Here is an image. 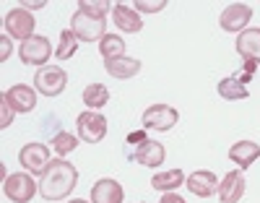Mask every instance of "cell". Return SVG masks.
Listing matches in <instances>:
<instances>
[{"label":"cell","mask_w":260,"mask_h":203,"mask_svg":"<svg viewBox=\"0 0 260 203\" xmlns=\"http://www.w3.org/2000/svg\"><path fill=\"white\" fill-rule=\"evenodd\" d=\"M76 183H78V169L65 159H52L45 175L39 177V193L45 200H60L73 193Z\"/></svg>","instance_id":"obj_1"},{"label":"cell","mask_w":260,"mask_h":203,"mask_svg":"<svg viewBox=\"0 0 260 203\" xmlns=\"http://www.w3.org/2000/svg\"><path fill=\"white\" fill-rule=\"evenodd\" d=\"M71 32L78 37V42H102V37L107 34V18L91 16L86 11H76L71 18Z\"/></svg>","instance_id":"obj_2"},{"label":"cell","mask_w":260,"mask_h":203,"mask_svg":"<svg viewBox=\"0 0 260 203\" xmlns=\"http://www.w3.org/2000/svg\"><path fill=\"white\" fill-rule=\"evenodd\" d=\"M34 86H37L39 94L57 97V94L65 92V86H68V73H65L62 68H57V65H45V68H39V71H37Z\"/></svg>","instance_id":"obj_3"},{"label":"cell","mask_w":260,"mask_h":203,"mask_svg":"<svg viewBox=\"0 0 260 203\" xmlns=\"http://www.w3.org/2000/svg\"><path fill=\"white\" fill-rule=\"evenodd\" d=\"M37 190H39V185L34 183V175H29V172H16V175L6 177V183H3V193L13 203H29L37 195Z\"/></svg>","instance_id":"obj_4"},{"label":"cell","mask_w":260,"mask_h":203,"mask_svg":"<svg viewBox=\"0 0 260 203\" xmlns=\"http://www.w3.org/2000/svg\"><path fill=\"white\" fill-rule=\"evenodd\" d=\"M177 120H180V112L175 107H169V104H151L141 118L146 130H161V133L172 130L177 125Z\"/></svg>","instance_id":"obj_5"},{"label":"cell","mask_w":260,"mask_h":203,"mask_svg":"<svg viewBox=\"0 0 260 203\" xmlns=\"http://www.w3.org/2000/svg\"><path fill=\"white\" fill-rule=\"evenodd\" d=\"M18 164L29 175H45L50 167V149L45 143H26L18 151Z\"/></svg>","instance_id":"obj_6"},{"label":"cell","mask_w":260,"mask_h":203,"mask_svg":"<svg viewBox=\"0 0 260 203\" xmlns=\"http://www.w3.org/2000/svg\"><path fill=\"white\" fill-rule=\"evenodd\" d=\"M18 55H21V63L45 68V63L52 57V44H50V39H47V37H39V34H34L31 39L21 42V50H18Z\"/></svg>","instance_id":"obj_7"},{"label":"cell","mask_w":260,"mask_h":203,"mask_svg":"<svg viewBox=\"0 0 260 203\" xmlns=\"http://www.w3.org/2000/svg\"><path fill=\"white\" fill-rule=\"evenodd\" d=\"M107 135V120L94 109H86L78 115V138L83 143H99Z\"/></svg>","instance_id":"obj_8"},{"label":"cell","mask_w":260,"mask_h":203,"mask_svg":"<svg viewBox=\"0 0 260 203\" xmlns=\"http://www.w3.org/2000/svg\"><path fill=\"white\" fill-rule=\"evenodd\" d=\"M34 24H37V18L26 11V8H13L6 13V32L13 37V39H31L34 37Z\"/></svg>","instance_id":"obj_9"},{"label":"cell","mask_w":260,"mask_h":203,"mask_svg":"<svg viewBox=\"0 0 260 203\" xmlns=\"http://www.w3.org/2000/svg\"><path fill=\"white\" fill-rule=\"evenodd\" d=\"M250 18H252V8L247 3H232L224 8L221 18H219V24L224 32H237V34H242L250 24Z\"/></svg>","instance_id":"obj_10"},{"label":"cell","mask_w":260,"mask_h":203,"mask_svg":"<svg viewBox=\"0 0 260 203\" xmlns=\"http://www.w3.org/2000/svg\"><path fill=\"white\" fill-rule=\"evenodd\" d=\"M3 99L13 107V112H31L37 107V89L26 83H16L3 94Z\"/></svg>","instance_id":"obj_11"},{"label":"cell","mask_w":260,"mask_h":203,"mask_svg":"<svg viewBox=\"0 0 260 203\" xmlns=\"http://www.w3.org/2000/svg\"><path fill=\"white\" fill-rule=\"evenodd\" d=\"M245 175L242 169H232L221 183H219V200L221 203H240V198L245 195Z\"/></svg>","instance_id":"obj_12"},{"label":"cell","mask_w":260,"mask_h":203,"mask_svg":"<svg viewBox=\"0 0 260 203\" xmlns=\"http://www.w3.org/2000/svg\"><path fill=\"white\" fill-rule=\"evenodd\" d=\"M185 185H187V190H190L192 195H198V198H211L216 190H219V180H216V175L208 172V169H198V172L187 175Z\"/></svg>","instance_id":"obj_13"},{"label":"cell","mask_w":260,"mask_h":203,"mask_svg":"<svg viewBox=\"0 0 260 203\" xmlns=\"http://www.w3.org/2000/svg\"><path fill=\"white\" fill-rule=\"evenodd\" d=\"M91 203H122V185L112 177H102L91 185Z\"/></svg>","instance_id":"obj_14"},{"label":"cell","mask_w":260,"mask_h":203,"mask_svg":"<svg viewBox=\"0 0 260 203\" xmlns=\"http://www.w3.org/2000/svg\"><path fill=\"white\" fill-rule=\"evenodd\" d=\"M237 52L245 63H260V29H245L237 39Z\"/></svg>","instance_id":"obj_15"},{"label":"cell","mask_w":260,"mask_h":203,"mask_svg":"<svg viewBox=\"0 0 260 203\" xmlns=\"http://www.w3.org/2000/svg\"><path fill=\"white\" fill-rule=\"evenodd\" d=\"M104 68H107V73H110L112 78L127 81V78H133L141 71V60L122 55V57H115V60H104Z\"/></svg>","instance_id":"obj_16"},{"label":"cell","mask_w":260,"mask_h":203,"mask_svg":"<svg viewBox=\"0 0 260 203\" xmlns=\"http://www.w3.org/2000/svg\"><path fill=\"white\" fill-rule=\"evenodd\" d=\"M115 24H117V29H122L127 34H136V32L143 29V18L138 16L136 8H130L125 3H117L115 6Z\"/></svg>","instance_id":"obj_17"},{"label":"cell","mask_w":260,"mask_h":203,"mask_svg":"<svg viewBox=\"0 0 260 203\" xmlns=\"http://www.w3.org/2000/svg\"><path fill=\"white\" fill-rule=\"evenodd\" d=\"M260 156V146L252 143V141H237L232 149H229V159L234 164H240V169H247L255 159Z\"/></svg>","instance_id":"obj_18"},{"label":"cell","mask_w":260,"mask_h":203,"mask_svg":"<svg viewBox=\"0 0 260 203\" xmlns=\"http://www.w3.org/2000/svg\"><path fill=\"white\" fill-rule=\"evenodd\" d=\"M164 156H167V151L159 141H146L143 146L136 149V162L143 167H159L164 162Z\"/></svg>","instance_id":"obj_19"},{"label":"cell","mask_w":260,"mask_h":203,"mask_svg":"<svg viewBox=\"0 0 260 203\" xmlns=\"http://www.w3.org/2000/svg\"><path fill=\"white\" fill-rule=\"evenodd\" d=\"M185 172L182 169H169V172H159L151 177V188L161 190V193H175L180 185H185Z\"/></svg>","instance_id":"obj_20"},{"label":"cell","mask_w":260,"mask_h":203,"mask_svg":"<svg viewBox=\"0 0 260 203\" xmlns=\"http://www.w3.org/2000/svg\"><path fill=\"white\" fill-rule=\"evenodd\" d=\"M247 86L237 78V76H229L224 81H219V97L226 99V102H240V99H247Z\"/></svg>","instance_id":"obj_21"},{"label":"cell","mask_w":260,"mask_h":203,"mask_svg":"<svg viewBox=\"0 0 260 203\" xmlns=\"http://www.w3.org/2000/svg\"><path fill=\"white\" fill-rule=\"evenodd\" d=\"M107 102H110V89H107L104 83H89V86L83 89V104L89 107V109L96 112Z\"/></svg>","instance_id":"obj_22"},{"label":"cell","mask_w":260,"mask_h":203,"mask_svg":"<svg viewBox=\"0 0 260 203\" xmlns=\"http://www.w3.org/2000/svg\"><path fill=\"white\" fill-rule=\"evenodd\" d=\"M99 52H102L104 60L122 57V55H125V39L117 37V34H104L102 42H99Z\"/></svg>","instance_id":"obj_23"},{"label":"cell","mask_w":260,"mask_h":203,"mask_svg":"<svg viewBox=\"0 0 260 203\" xmlns=\"http://www.w3.org/2000/svg\"><path fill=\"white\" fill-rule=\"evenodd\" d=\"M76 47H78V37L71 29H65L60 34V44H57V50H55V57L57 60H68V57L76 55Z\"/></svg>","instance_id":"obj_24"},{"label":"cell","mask_w":260,"mask_h":203,"mask_svg":"<svg viewBox=\"0 0 260 203\" xmlns=\"http://www.w3.org/2000/svg\"><path fill=\"white\" fill-rule=\"evenodd\" d=\"M76 146H78V138H76L73 133H55L52 135V151H57L60 156L73 154Z\"/></svg>","instance_id":"obj_25"},{"label":"cell","mask_w":260,"mask_h":203,"mask_svg":"<svg viewBox=\"0 0 260 203\" xmlns=\"http://www.w3.org/2000/svg\"><path fill=\"white\" fill-rule=\"evenodd\" d=\"M112 6L107 3V0H96V3H91V0H81L78 3V11H86L91 16H99V18H107V11H110Z\"/></svg>","instance_id":"obj_26"},{"label":"cell","mask_w":260,"mask_h":203,"mask_svg":"<svg viewBox=\"0 0 260 203\" xmlns=\"http://www.w3.org/2000/svg\"><path fill=\"white\" fill-rule=\"evenodd\" d=\"M136 11H143V13H156V11H161V8H167V3L164 0H159V3H146V0H136V6H133Z\"/></svg>","instance_id":"obj_27"},{"label":"cell","mask_w":260,"mask_h":203,"mask_svg":"<svg viewBox=\"0 0 260 203\" xmlns=\"http://www.w3.org/2000/svg\"><path fill=\"white\" fill-rule=\"evenodd\" d=\"M13 123V107L3 99V104H0V128H8Z\"/></svg>","instance_id":"obj_28"},{"label":"cell","mask_w":260,"mask_h":203,"mask_svg":"<svg viewBox=\"0 0 260 203\" xmlns=\"http://www.w3.org/2000/svg\"><path fill=\"white\" fill-rule=\"evenodd\" d=\"M159 203H185V198H182V195H177V193H164Z\"/></svg>","instance_id":"obj_29"},{"label":"cell","mask_w":260,"mask_h":203,"mask_svg":"<svg viewBox=\"0 0 260 203\" xmlns=\"http://www.w3.org/2000/svg\"><path fill=\"white\" fill-rule=\"evenodd\" d=\"M130 143H138V146H143L148 138H146V133H133V135H130V138H127Z\"/></svg>","instance_id":"obj_30"},{"label":"cell","mask_w":260,"mask_h":203,"mask_svg":"<svg viewBox=\"0 0 260 203\" xmlns=\"http://www.w3.org/2000/svg\"><path fill=\"white\" fill-rule=\"evenodd\" d=\"M0 42H3V52H0V60H8V52H11V42L6 37H0Z\"/></svg>","instance_id":"obj_31"},{"label":"cell","mask_w":260,"mask_h":203,"mask_svg":"<svg viewBox=\"0 0 260 203\" xmlns=\"http://www.w3.org/2000/svg\"><path fill=\"white\" fill-rule=\"evenodd\" d=\"M71 203H89V200H83V198H73Z\"/></svg>","instance_id":"obj_32"}]
</instances>
